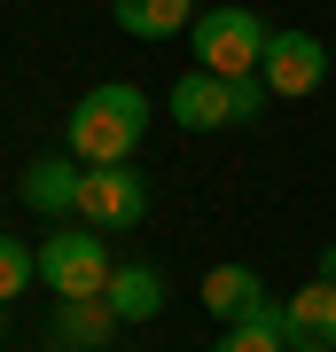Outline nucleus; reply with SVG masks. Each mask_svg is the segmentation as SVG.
<instances>
[{
  "instance_id": "obj_1",
  "label": "nucleus",
  "mask_w": 336,
  "mask_h": 352,
  "mask_svg": "<svg viewBox=\"0 0 336 352\" xmlns=\"http://www.w3.org/2000/svg\"><path fill=\"white\" fill-rule=\"evenodd\" d=\"M141 133H149V94L141 87H87L71 110V157L78 164H133Z\"/></svg>"
},
{
  "instance_id": "obj_2",
  "label": "nucleus",
  "mask_w": 336,
  "mask_h": 352,
  "mask_svg": "<svg viewBox=\"0 0 336 352\" xmlns=\"http://www.w3.org/2000/svg\"><path fill=\"white\" fill-rule=\"evenodd\" d=\"M110 274H117V258L102 243V227H55V235H39V282L55 298H102Z\"/></svg>"
},
{
  "instance_id": "obj_3",
  "label": "nucleus",
  "mask_w": 336,
  "mask_h": 352,
  "mask_svg": "<svg viewBox=\"0 0 336 352\" xmlns=\"http://www.w3.org/2000/svg\"><path fill=\"white\" fill-rule=\"evenodd\" d=\"M266 63V24L250 8H203L196 16V71H219V78H243Z\"/></svg>"
},
{
  "instance_id": "obj_4",
  "label": "nucleus",
  "mask_w": 336,
  "mask_h": 352,
  "mask_svg": "<svg viewBox=\"0 0 336 352\" xmlns=\"http://www.w3.org/2000/svg\"><path fill=\"white\" fill-rule=\"evenodd\" d=\"M78 219L102 227V235H125V227H141V219H149V173H133V164H87Z\"/></svg>"
},
{
  "instance_id": "obj_5",
  "label": "nucleus",
  "mask_w": 336,
  "mask_h": 352,
  "mask_svg": "<svg viewBox=\"0 0 336 352\" xmlns=\"http://www.w3.org/2000/svg\"><path fill=\"white\" fill-rule=\"evenodd\" d=\"M258 78H266L274 94H289V102H298V94H313V87L328 78V47H321L313 32H274V39H266Z\"/></svg>"
},
{
  "instance_id": "obj_6",
  "label": "nucleus",
  "mask_w": 336,
  "mask_h": 352,
  "mask_svg": "<svg viewBox=\"0 0 336 352\" xmlns=\"http://www.w3.org/2000/svg\"><path fill=\"white\" fill-rule=\"evenodd\" d=\"M282 344L289 352H336V282L313 274L298 298H282Z\"/></svg>"
},
{
  "instance_id": "obj_7",
  "label": "nucleus",
  "mask_w": 336,
  "mask_h": 352,
  "mask_svg": "<svg viewBox=\"0 0 336 352\" xmlns=\"http://www.w3.org/2000/svg\"><path fill=\"white\" fill-rule=\"evenodd\" d=\"M78 196H87V164H78V157H39L24 173V204L39 219H71Z\"/></svg>"
},
{
  "instance_id": "obj_8",
  "label": "nucleus",
  "mask_w": 336,
  "mask_h": 352,
  "mask_svg": "<svg viewBox=\"0 0 336 352\" xmlns=\"http://www.w3.org/2000/svg\"><path fill=\"white\" fill-rule=\"evenodd\" d=\"M164 110L180 118L188 133H212V126H235V102H227V78L219 71H188L172 94H164Z\"/></svg>"
},
{
  "instance_id": "obj_9",
  "label": "nucleus",
  "mask_w": 336,
  "mask_h": 352,
  "mask_svg": "<svg viewBox=\"0 0 336 352\" xmlns=\"http://www.w3.org/2000/svg\"><path fill=\"white\" fill-rule=\"evenodd\" d=\"M117 329H125V321H117L102 298H63V305H55V344H63V352H102Z\"/></svg>"
},
{
  "instance_id": "obj_10",
  "label": "nucleus",
  "mask_w": 336,
  "mask_h": 352,
  "mask_svg": "<svg viewBox=\"0 0 336 352\" xmlns=\"http://www.w3.org/2000/svg\"><path fill=\"white\" fill-rule=\"evenodd\" d=\"M102 305H110L117 321H157L164 314V274L157 266H117L110 289H102Z\"/></svg>"
},
{
  "instance_id": "obj_11",
  "label": "nucleus",
  "mask_w": 336,
  "mask_h": 352,
  "mask_svg": "<svg viewBox=\"0 0 336 352\" xmlns=\"http://www.w3.org/2000/svg\"><path fill=\"white\" fill-rule=\"evenodd\" d=\"M196 8L203 0H110L117 32H133V39H172L180 24H196Z\"/></svg>"
},
{
  "instance_id": "obj_12",
  "label": "nucleus",
  "mask_w": 336,
  "mask_h": 352,
  "mask_svg": "<svg viewBox=\"0 0 336 352\" xmlns=\"http://www.w3.org/2000/svg\"><path fill=\"white\" fill-rule=\"evenodd\" d=\"M203 305H212L219 321H243L250 305H266V289H258L250 266H212V274H203Z\"/></svg>"
},
{
  "instance_id": "obj_13",
  "label": "nucleus",
  "mask_w": 336,
  "mask_h": 352,
  "mask_svg": "<svg viewBox=\"0 0 336 352\" xmlns=\"http://www.w3.org/2000/svg\"><path fill=\"white\" fill-rule=\"evenodd\" d=\"M219 352H289V344H282V305L266 298V305H250L243 321H227Z\"/></svg>"
},
{
  "instance_id": "obj_14",
  "label": "nucleus",
  "mask_w": 336,
  "mask_h": 352,
  "mask_svg": "<svg viewBox=\"0 0 336 352\" xmlns=\"http://www.w3.org/2000/svg\"><path fill=\"white\" fill-rule=\"evenodd\" d=\"M24 282H39V251H24L16 235H0V305L24 298Z\"/></svg>"
},
{
  "instance_id": "obj_15",
  "label": "nucleus",
  "mask_w": 336,
  "mask_h": 352,
  "mask_svg": "<svg viewBox=\"0 0 336 352\" xmlns=\"http://www.w3.org/2000/svg\"><path fill=\"white\" fill-rule=\"evenodd\" d=\"M227 102H235V126H250V118H266V102H274V87H266L258 71L227 78Z\"/></svg>"
},
{
  "instance_id": "obj_16",
  "label": "nucleus",
  "mask_w": 336,
  "mask_h": 352,
  "mask_svg": "<svg viewBox=\"0 0 336 352\" xmlns=\"http://www.w3.org/2000/svg\"><path fill=\"white\" fill-rule=\"evenodd\" d=\"M321 282H336V243H321Z\"/></svg>"
}]
</instances>
